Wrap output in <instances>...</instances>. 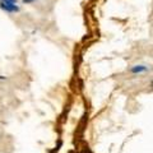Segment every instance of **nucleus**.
<instances>
[{
    "label": "nucleus",
    "mask_w": 153,
    "mask_h": 153,
    "mask_svg": "<svg viewBox=\"0 0 153 153\" xmlns=\"http://www.w3.org/2000/svg\"><path fill=\"white\" fill-rule=\"evenodd\" d=\"M5 1H9V3H13V4H17V0H5Z\"/></svg>",
    "instance_id": "7ed1b4c3"
},
{
    "label": "nucleus",
    "mask_w": 153,
    "mask_h": 153,
    "mask_svg": "<svg viewBox=\"0 0 153 153\" xmlns=\"http://www.w3.org/2000/svg\"><path fill=\"white\" fill-rule=\"evenodd\" d=\"M23 1H25V3H32L33 0H23Z\"/></svg>",
    "instance_id": "20e7f679"
},
{
    "label": "nucleus",
    "mask_w": 153,
    "mask_h": 153,
    "mask_svg": "<svg viewBox=\"0 0 153 153\" xmlns=\"http://www.w3.org/2000/svg\"><path fill=\"white\" fill-rule=\"evenodd\" d=\"M1 8L5 9V10H8V12H18V10H19V8L16 5V4L5 1V0H4V3L1 4Z\"/></svg>",
    "instance_id": "f257e3e1"
},
{
    "label": "nucleus",
    "mask_w": 153,
    "mask_h": 153,
    "mask_svg": "<svg viewBox=\"0 0 153 153\" xmlns=\"http://www.w3.org/2000/svg\"><path fill=\"white\" fill-rule=\"evenodd\" d=\"M146 70H147V66H143V65H137L131 69L133 73H139V71H146Z\"/></svg>",
    "instance_id": "f03ea898"
}]
</instances>
